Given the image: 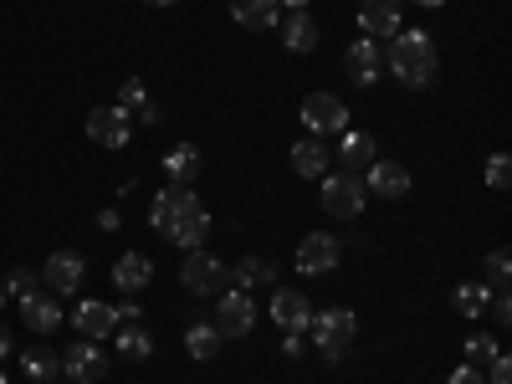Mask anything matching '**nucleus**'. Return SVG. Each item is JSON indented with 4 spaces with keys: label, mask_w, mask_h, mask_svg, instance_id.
Wrapping results in <instances>:
<instances>
[{
    "label": "nucleus",
    "mask_w": 512,
    "mask_h": 384,
    "mask_svg": "<svg viewBox=\"0 0 512 384\" xmlns=\"http://www.w3.org/2000/svg\"><path fill=\"white\" fill-rule=\"evenodd\" d=\"M149 226L164 231L180 251H195L210 236V210L200 205V195L190 185H164L149 205Z\"/></svg>",
    "instance_id": "obj_1"
},
{
    "label": "nucleus",
    "mask_w": 512,
    "mask_h": 384,
    "mask_svg": "<svg viewBox=\"0 0 512 384\" xmlns=\"http://www.w3.org/2000/svg\"><path fill=\"white\" fill-rule=\"evenodd\" d=\"M384 67H390L405 88H425L436 77V41L431 31H395L390 52H384Z\"/></svg>",
    "instance_id": "obj_2"
},
{
    "label": "nucleus",
    "mask_w": 512,
    "mask_h": 384,
    "mask_svg": "<svg viewBox=\"0 0 512 384\" xmlns=\"http://www.w3.org/2000/svg\"><path fill=\"white\" fill-rule=\"evenodd\" d=\"M313 338H318V349H323V359L328 364H338L349 354V344L359 338V318L349 313V308H328V313H313Z\"/></svg>",
    "instance_id": "obj_3"
},
{
    "label": "nucleus",
    "mask_w": 512,
    "mask_h": 384,
    "mask_svg": "<svg viewBox=\"0 0 512 384\" xmlns=\"http://www.w3.org/2000/svg\"><path fill=\"white\" fill-rule=\"evenodd\" d=\"M180 282H185V292H195V297H221L226 282H231V267L221 262V256H210V251L195 246V251H185Z\"/></svg>",
    "instance_id": "obj_4"
},
{
    "label": "nucleus",
    "mask_w": 512,
    "mask_h": 384,
    "mask_svg": "<svg viewBox=\"0 0 512 384\" xmlns=\"http://www.w3.org/2000/svg\"><path fill=\"white\" fill-rule=\"evenodd\" d=\"M364 200H369V190H364L359 175H344V169H338V175L323 180V210L333 221H354L364 210Z\"/></svg>",
    "instance_id": "obj_5"
},
{
    "label": "nucleus",
    "mask_w": 512,
    "mask_h": 384,
    "mask_svg": "<svg viewBox=\"0 0 512 384\" xmlns=\"http://www.w3.org/2000/svg\"><path fill=\"white\" fill-rule=\"evenodd\" d=\"M303 123H308L313 139L344 134V128H349V108H344V98H333V93H308L303 98Z\"/></svg>",
    "instance_id": "obj_6"
},
{
    "label": "nucleus",
    "mask_w": 512,
    "mask_h": 384,
    "mask_svg": "<svg viewBox=\"0 0 512 384\" xmlns=\"http://www.w3.org/2000/svg\"><path fill=\"white\" fill-rule=\"evenodd\" d=\"M62 374L72 384H103L108 379V354L103 344H93V338H77V344L62 354Z\"/></svg>",
    "instance_id": "obj_7"
},
{
    "label": "nucleus",
    "mask_w": 512,
    "mask_h": 384,
    "mask_svg": "<svg viewBox=\"0 0 512 384\" xmlns=\"http://www.w3.org/2000/svg\"><path fill=\"white\" fill-rule=\"evenodd\" d=\"M338 262H344V246H338V236H328V231H313V236H303V246H297V272L303 277H328Z\"/></svg>",
    "instance_id": "obj_8"
},
{
    "label": "nucleus",
    "mask_w": 512,
    "mask_h": 384,
    "mask_svg": "<svg viewBox=\"0 0 512 384\" xmlns=\"http://www.w3.org/2000/svg\"><path fill=\"white\" fill-rule=\"evenodd\" d=\"M256 328V303H251V292L236 287V292H221V303H216V333L221 338H246Z\"/></svg>",
    "instance_id": "obj_9"
},
{
    "label": "nucleus",
    "mask_w": 512,
    "mask_h": 384,
    "mask_svg": "<svg viewBox=\"0 0 512 384\" xmlns=\"http://www.w3.org/2000/svg\"><path fill=\"white\" fill-rule=\"evenodd\" d=\"M88 139H93L98 149H123L128 139H134V118H128L118 103H113V108H93V113H88Z\"/></svg>",
    "instance_id": "obj_10"
},
{
    "label": "nucleus",
    "mask_w": 512,
    "mask_h": 384,
    "mask_svg": "<svg viewBox=\"0 0 512 384\" xmlns=\"http://www.w3.org/2000/svg\"><path fill=\"white\" fill-rule=\"evenodd\" d=\"M82 277H88V262H82L77 251H52L47 267H41V282L52 287V297H67L82 287Z\"/></svg>",
    "instance_id": "obj_11"
},
{
    "label": "nucleus",
    "mask_w": 512,
    "mask_h": 384,
    "mask_svg": "<svg viewBox=\"0 0 512 384\" xmlns=\"http://www.w3.org/2000/svg\"><path fill=\"white\" fill-rule=\"evenodd\" d=\"M272 318H277V328H287V333H308L313 303H308L297 287H277V292H272Z\"/></svg>",
    "instance_id": "obj_12"
},
{
    "label": "nucleus",
    "mask_w": 512,
    "mask_h": 384,
    "mask_svg": "<svg viewBox=\"0 0 512 384\" xmlns=\"http://www.w3.org/2000/svg\"><path fill=\"white\" fill-rule=\"evenodd\" d=\"M359 31H369V41H390L400 26V0H364L359 6Z\"/></svg>",
    "instance_id": "obj_13"
},
{
    "label": "nucleus",
    "mask_w": 512,
    "mask_h": 384,
    "mask_svg": "<svg viewBox=\"0 0 512 384\" xmlns=\"http://www.w3.org/2000/svg\"><path fill=\"white\" fill-rule=\"evenodd\" d=\"M364 175H369V185H364L369 195H384V200H405V195H410V169H405V164L374 159Z\"/></svg>",
    "instance_id": "obj_14"
},
{
    "label": "nucleus",
    "mask_w": 512,
    "mask_h": 384,
    "mask_svg": "<svg viewBox=\"0 0 512 384\" xmlns=\"http://www.w3.org/2000/svg\"><path fill=\"white\" fill-rule=\"evenodd\" d=\"M318 21H313V11H287L282 16V47L287 52H297V57H308V52H318Z\"/></svg>",
    "instance_id": "obj_15"
},
{
    "label": "nucleus",
    "mask_w": 512,
    "mask_h": 384,
    "mask_svg": "<svg viewBox=\"0 0 512 384\" xmlns=\"http://www.w3.org/2000/svg\"><path fill=\"white\" fill-rule=\"evenodd\" d=\"M149 282H154V262H149L144 251H123L118 262H113V287H118V292L134 297V292H144Z\"/></svg>",
    "instance_id": "obj_16"
},
{
    "label": "nucleus",
    "mask_w": 512,
    "mask_h": 384,
    "mask_svg": "<svg viewBox=\"0 0 512 384\" xmlns=\"http://www.w3.org/2000/svg\"><path fill=\"white\" fill-rule=\"evenodd\" d=\"M344 67H349V77L359 82V88H369V82L384 72V52H379V41H369V36H359L354 47L344 52Z\"/></svg>",
    "instance_id": "obj_17"
},
{
    "label": "nucleus",
    "mask_w": 512,
    "mask_h": 384,
    "mask_svg": "<svg viewBox=\"0 0 512 384\" xmlns=\"http://www.w3.org/2000/svg\"><path fill=\"white\" fill-rule=\"evenodd\" d=\"M118 108H123L128 118H134V123H144V128H159V118H164V113H159V103L144 93V82H139V77H128L123 88H118Z\"/></svg>",
    "instance_id": "obj_18"
},
{
    "label": "nucleus",
    "mask_w": 512,
    "mask_h": 384,
    "mask_svg": "<svg viewBox=\"0 0 512 384\" xmlns=\"http://www.w3.org/2000/svg\"><path fill=\"white\" fill-rule=\"evenodd\" d=\"M72 328H77L82 338H93V344H103V338H113L118 318H113V308H108V303H77Z\"/></svg>",
    "instance_id": "obj_19"
},
{
    "label": "nucleus",
    "mask_w": 512,
    "mask_h": 384,
    "mask_svg": "<svg viewBox=\"0 0 512 384\" xmlns=\"http://www.w3.org/2000/svg\"><path fill=\"white\" fill-rule=\"evenodd\" d=\"M328 159H333V154H328L323 139H313V134L292 144V169H297L303 180H323V175H328Z\"/></svg>",
    "instance_id": "obj_20"
},
{
    "label": "nucleus",
    "mask_w": 512,
    "mask_h": 384,
    "mask_svg": "<svg viewBox=\"0 0 512 384\" xmlns=\"http://www.w3.org/2000/svg\"><path fill=\"white\" fill-rule=\"evenodd\" d=\"M231 16L246 31H272L277 16H282V6H277V0H231Z\"/></svg>",
    "instance_id": "obj_21"
},
{
    "label": "nucleus",
    "mask_w": 512,
    "mask_h": 384,
    "mask_svg": "<svg viewBox=\"0 0 512 384\" xmlns=\"http://www.w3.org/2000/svg\"><path fill=\"white\" fill-rule=\"evenodd\" d=\"M338 159H344V175H364V169L379 159V144L369 134H354V128H344V149H338Z\"/></svg>",
    "instance_id": "obj_22"
},
{
    "label": "nucleus",
    "mask_w": 512,
    "mask_h": 384,
    "mask_svg": "<svg viewBox=\"0 0 512 384\" xmlns=\"http://www.w3.org/2000/svg\"><path fill=\"white\" fill-rule=\"evenodd\" d=\"M164 175H169V185H195V175H200V149L195 144H175L164 154Z\"/></svg>",
    "instance_id": "obj_23"
},
{
    "label": "nucleus",
    "mask_w": 512,
    "mask_h": 384,
    "mask_svg": "<svg viewBox=\"0 0 512 384\" xmlns=\"http://www.w3.org/2000/svg\"><path fill=\"white\" fill-rule=\"evenodd\" d=\"M21 318H26L31 333H52V328L62 323V308H57V297L36 292V297H26V303H21Z\"/></svg>",
    "instance_id": "obj_24"
},
{
    "label": "nucleus",
    "mask_w": 512,
    "mask_h": 384,
    "mask_svg": "<svg viewBox=\"0 0 512 384\" xmlns=\"http://www.w3.org/2000/svg\"><path fill=\"white\" fill-rule=\"evenodd\" d=\"M21 369H26V379H36V384L62 379V354H57V349H47V344H31V349L21 354Z\"/></svg>",
    "instance_id": "obj_25"
},
{
    "label": "nucleus",
    "mask_w": 512,
    "mask_h": 384,
    "mask_svg": "<svg viewBox=\"0 0 512 384\" xmlns=\"http://www.w3.org/2000/svg\"><path fill=\"white\" fill-rule=\"evenodd\" d=\"M487 303H492V287H487V282H461V287L451 292V308H456L461 318H482Z\"/></svg>",
    "instance_id": "obj_26"
},
{
    "label": "nucleus",
    "mask_w": 512,
    "mask_h": 384,
    "mask_svg": "<svg viewBox=\"0 0 512 384\" xmlns=\"http://www.w3.org/2000/svg\"><path fill=\"white\" fill-rule=\"evenodd\" d=\"M221 344H226V338L216 333V323H195V328L185 333V354H190L195 364H205V359H216V354H221Z\"/></svg>",
    "instance_id": "obj_27"
},
{
    "label": "nucleus",
    "mask_w": 512,
    "mask_h": 384,
    "mask_svg": "<svg viewBox=\"0 0 512 384\" xmlns=\"http://www.w3.org/2000/svg\"><path fill=\"white\" fill-rule=\"evenodd\" d=\"M272 277H277V267L267 262V256H241V262L231 267V282H241V287H262Z\"/></svg>",
    "instance_id": "obj_28"
},
{
    "label": "nucleus",
    "mask_w": 512,
    "mask_h": 384,
    "mask_svg": "<svg viewBox=\"0 0 512 384\" xmlns=\"http://www.w3.org/2000/svg\"><path fill=\"white\" fill-rule=\"evenodd\" d=\"M118 354L123 359H149L154 354V338L139 323H118Z\"/></svg>",
    "instance_id": "obj_29"
},
{
    "label": "nucleus",
    "mask_w": 512,
    "mask_h": 384,
    "mask_svg": "<svg viewBox=\"0 0 512 384\" xmlns=\"http://www.w3.org/2000/svg\"><path fill=\"white\" fill-rule=\"evenodd\" d=\"M482 272H487V287H507V272H512V256L497 246V251H487V262H482Z\"/></svg>",
    "instance_id": "obj_30"
},
{
    "label": "nucleus",
    "mask_w": 512,
    "mask_h": 384,
    "mask_svg": "<svg viewBox=\"0 0 512 384\" xmlns=\"http://www.w3.org/2000/svg\"><path fill=\"white\" fill-rule=\"evenodd\" d=\"M507 185H512V159H507V154H492V159H487V190L502 195Z\"/></svg>",
    "instance_id": "obj_31"
},
{
    "label": "nucleus",
    "mask_w": 512,
    "mask_h": 384,
    "mask_svg": "<svg viewBox=\"0 0 512 384\" xmlns=\"http://www.w3.org/2000/svg\"><path fill=\"white\" fill-rule=\"evenodd\" d=\"M502 349H497V338H487V333H472L466 338V359H477V364H492Z\"/></svg>",
    "instance_id": "obj_32"
},
{
    "label": "nucleus",
    "mask_w": 512,
    "mask_h": 384,
    "mask_svg": "<svg viewBox=\"0 0 512 384\" xmlns=\"http://www.w3.org/2000/svg\"><path fill=\"white\" fill-rule=\"evenodd\" d=\"M6 292L16 297V303H26V297H36L41 287H36V277H31V272H11V277H6Z\"/></svg>",
    "instance_id": "obj_33"
},
{
    "label": "nucleus",
    "mask_w": 512,
    "mask_h": 384,
    "mask_svg": "<svg viewBox=\"0 0 512 384\" xmlns=\"http://www.w3.org/2000/svg\"><path fill=\"white\" fill-rule=\"evenodd\" d=\"M487 384H512V359H507V354L492 359V379H487Z\"/></svg>",
    "instance_id": "obj_34"
},
{
    "label": "nucleus",
    "mask_w": 512,
    "mask_h": 384,
    "mask_svg": "<svg viewBox=\"0 0 512 384\" xmlns=\"http://www.w3.org/2000/svg\"><path fill=\"white\" fill-rule=\"evenodd\" d=\"M446 384H487V379H482V369H477V364H466V369H456Z\"/></svg>",
    "instance_id": "obj_35"
},
{
    "label": "nucleus",
    "mask_w": 512,
    "mask_h": 384,
    "mask_svg": "<svg viewBox=\"0 0 512 384\" xmlns=\"http://www.w3.org/2000/svg\"><path fill=\"white\" fill-rule=\"evenodd\" d=\"M113 318H118V323H139L144 313H139V303H123V308H113Z\"/></svg>",
    "instance_id": "obj_36"
},
{
    "label": "nucleus",
    "mask_w": 512,
    "mask_h": 384,
    "mask_svg": "<svg viewBox=\"0 0 512 384\" xmlns=\"http://www.w3.org/2000/svg\"><path fill=\"white\" fill-rule=\"evenodd\" d=\"M282 354H287V359H297V354H303V333H287V344H282Z\"/></svg>",
    "instance_id": "obj_37"
},
{
    "label": "nucleus",
    "mask_w": 512,
    "mask_h": 384,
    "mask_svg": "<svg viewBox=\"0 0 512 384\" xmlns=\"http://www.w3.org/2000/svg\"><path fill=\"white\" fill-rule=\"evenodd\" d=\"M277 6H287V11H308V0H277Z\"/></svg>",
    "instance_id": "obj_38"
},
{
    "label": "nucleus",
    "mask_w": 512,
    "mask_h": 384,
    "mask_svg": "<svg viewBox=\"0 0 512 384\" xmlns=\"http://www.w3.org/2000/svg\"><path fill=\"white\" fill-rule=\"evenodd\" d=\"M6 354H11V333H6V328H0V359H6Z\"/></svg>",
    "instance_id": "obj_39"
},
{
    "label": "nucleus",
    "mask_w": 512,
    "mask_h": 384,
    "mask_svg": "<svg viewBox=\"0 0 512 384\" xmlns=\"http://www.w3.org/2000/svg\"><path fill=\"white\" fill-rule=\"evenodd\" d=\"M415 6H431L436 11V6H446V0H415Z\"/></svg>",
    "instance_id": "obj_40"
},
{
    "label": "nucleus",
    "mask_w": 512,
    "mask_h": 384,
    "mask_svg": "<svg viewBox=\"0 0 512 384\" xmlns=\"http://www.w3.org/2000/svg\"><path fill=\"white\" fill-rule=\"evenodd\" d=\"M144 6H175V0H144Z\"/></svg>",
    "instance_id": "obj_41"
},
{
    "label": "nucleus",
    "mask_w": 512,
    "mask_h": 384,
    "mask_svg": "<svg viewBox=\"0 0 512 384\" xmlns=\"http://www.w3.org/2000/svg\"><path fill=\"white\" fill-rule=\"evenodd\" d=\"M47 384H72V379H47Z\"/></svg>",
    "instance_id": "obj_42"
},
{
    "label": "nucleus",
    "mask_w": 512,
    "mask_h": 384,
    "mask_svg": "<svg viewBox=\"0 0 512 384\" xmlns=\"http://www.w3.org/2000/svg\"><path fill=\"white\" fill-rule=\"evenodd\" d=\"M0 303H6V287H0Z\"/></svg>",
    "instance_id": "obj_43"
},
{
    "label": "nucleus",
    "mask_w": 512,
    "mask_h": 384,
    "mask_svg": "<svg viewBox=\"0 0 512 384\" xmlns=\"http://www.w3.org/2000/svg\"><path fill=\"white\" fill-rule=\"evenodd\" d=\"M0 384H6V374H0Z\"/></svg>",
    "instance_id": "obj_44"
}]
</instances>
